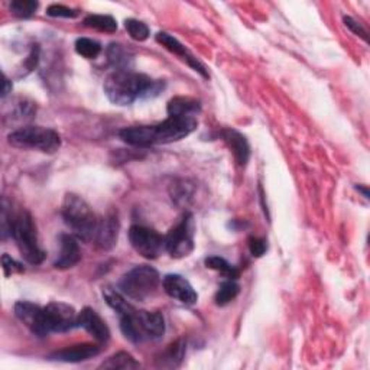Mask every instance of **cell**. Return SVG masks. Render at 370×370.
<instances>
[{"mask_svg":"<svg viewBox=\"0 0 370 370\" xmlns=\"http://www.w3.org/2000/svg\"><path fill=\"white\" fill-rule=\"evenodd\" d=\"M164 89V83L153 81L132 69H119L104 81V93L117 106H129L137 99L155 97Z\"/></svg>","mask_w":370,"mask_h":370,"instance_id":"cell-1","label":"cell"},{"mask_svg":"<svg viewBox=\"0 0 370 370\" xmlns=\"http://www.w3.org/2000/svg\"><path fill=\"white\" fill-rule=\"evenodd\" d=\"M119 317L121 333L133 343L161 339L165 333V321L160 312L137 311L132 307Z\"/></svg>","mask_w":370,"mask_h":370,"instance_id":"cell-2","label":"cell"},{"mask_svg":"<svg viewBox=\"0 0 370 370\" xmlns=\"http://www.w3.org/2000/svg\"><path fill=\"white\" fill-rule=\"evenodd\" d=\"M6 223H9L8 232L15 239L22 258L31 265H40L45 258V252L40 246L37 226H35L32 216L24 210L17 215H13L10 220H6L3 216V224Z\"/></svg>","mask_w":370,"mask_h":370,"instance_id":"cell-3","label":"cell"},{"mask_svg":"<svg viewBox=\"0 0 370 370\" xmlns=\"http://www.w3.org/2000/svg\"><path fill=\"white\" fill-rule=\"evenodd\" d=\"M62 217L77 239L83 242L94 240L99 220L92 207L81 197L76 194H67L62 201Z\"/></svg>","mask_w":370,"mask_h":370,"instance_id":"cell-4","label":"cell"},{"mask_svg":"<svg viewBox=\"0 0 370 370\" xmlns=\"http://www.w3.org/2000/svg\"><path fill=\"white\" fill-rule=\"evenodd\" d=\"M161 284V276L152 267H136L120 279V289L123 295L133 301H145L152 296Z\"/></svg>","mask_w":370,"mask_h":370,"instance_id":"cell-5","label":"cell"},{"mask_svg":"<svg viewBox=\"0 0 370 370\" xmlns=\"http://www.w3.org/2000/svg\"><path fill=\"white\" fill-rule=\"evenodd\" d=\"M9 144L24 149H40L45 153H54L61 146V136L49 128L25 126L9 135Z\"/></svg>","mask_w":370,"mask_h":370,"instance_id":"cell-6","label":"cell"},{"mask_svg":"<svg viewBox=\"0 0 370 370\" xmlns=\"http://www.w3.org/2000/svg\"><path fill=\"white\" fill-rule=\"evenodd\" d=\"M152 128V144H172L191 135L197 128V119L188 116H169Z\"/></svg>","mask_w":370,"mask_h":370,"instance_id":"cell-7","label":"cell"},{"mask_svg":"<svg viewBox=\"0 0 370 370\" xmlns=\"http://www.w3.org/2000/svg\"><path fill=\"white\" fill-rule=\"evenodd\" d=\"M194 217L190 213L180 220V223L172 227L169 233L164 237L165 251L172 258H185L194 249Z\"/></svg>","mask_w":370,"mask_h":370,"instance_id":"cell-8","label":"cell"},{"mask_svg":"<svg viewBox=\"0 0 370 370\" xmlns=\"http://www.w3.org/2000/svg\"><path fill=\"white\" fill-rule=\"evenodd\" d=\"M132 248L146 259H155L165 249L164 237L145 226H132L129 230Z\"/></svg>","mask_w":370,"mask_h":370,"instance_id":"cell-9","label":"cell"},{"mask_svg":"<svg viewBox=\"0 0 370 370\" xmlns=\"http://www.w3.org/2000/svg\"><path fill=\"white\" fill-rule=\"evenodd\" d=\"M44 311L49 333H65L78 327V312L72 305L51 303Z\"/></svg>","mask_w":370,"mask_h":370,"instance_id":"cell-10","label":"cell"},{"mask_svg":"<svg viewBox=\"0 0 370 370\" xmlns=\"http://www.w3.org/2000/svg\"><path fill=\"white\" fill-rule=\"evenodd\" d=\"M15 314L21 323H24L35 336L45 337L49 334L45 311L37 304H32L28 301H19L15 304Z\"/></svg>","mask_w":370,"mask_h":370,"instance_id":"cell-11","label":"cell"},{"mask_svg":"<svg viewBox=\"0 0 370 370\" xmlns=\"http://www.w3.org/2000/svg\"><path fill=\"white\" fill-rule=\"evenodd\" d=\"M164 291L184 305H194L199 301V295L190 282L181 275H167L162 280Z\"/></svg>","mask_w":370,"mask_h":370,"instance_id":"cell-12","label":"cell"},{"mask_svg":"<svg viewBox=\"0 0 370 370\" xmlns=\"http://www.w3.org/2000/svg\"><path fill=\"white\" fill-rule=\"evenodd\" d=\"M78 326L92 334L99 343H106L110 339V330L108 324L92 308H84L81 312H78Z\"/></svg>","mask_w":370,"mask_h":370,"instance_id":"cell-13","label":"cell"},{"mask_svg":"<svg viewBox=\"0 0 370 370\" xmlns=\"http://www.w3.org/2000/svg\"><path fill=\"white\" fill-rule=\"evenodd\" d=\"M81 259L80 246L74 235L60 236V255L54 263L57 269H69L76 267Z\"/></svg>","mask_w":370,"mask_h":370,"instance_id":"cell-14","label":"cell"},{"mask_svg":"<svg viewBox=\"0 0 370 370\" xmlns=\"http://www.w3.org/2000/svg\"><path fill=\"white\" fill-rule=\"evenodd\" d=\"M156 41L160 42L162 47H165L168 51L174 52V54H177L178 57H181L184 61L188 62V65H191L194 68V72H199L203 77H208L207 72H205V68L204 65L194 57L190 54V51L177 40V38H174L172 35L167 33V32H160L156 35Z\"/></svg>","mask_w":370,"mask_h":370,"instance_id":"cell-15","label":"cell"},{"mask_svg":"<svg viewBox=\"0 0 370 370\" xmlns=\"http://www.w3.org/2000/svg\"><path fill=\"white\" fill-rule=\"evenodd\" d=\"M100 353V348L96 344H78L65 347L62 350H57L49 356V359L65 363H78L89 360Z\"/></svg>","mask_w":370,"mask_h":370,"instance_id":"cell-16","label":"cell"},{"mask_svg":"<svg viewBox=\"0 0 370 370\" xmlns=\"http://www.w3.org/2000/svg\"><path fill=\"white\" fill-rule=\"evenodd\" d=\"M117 235H119V220L117 216L112 213L109 216H106L104 219L99 220L94 242L101 251H110L117 242Z\"/></svg>","mask_w":370,"mask_h":370,"instance_id":"cell-17","label":"cell"},{"mask_svg":"<svg viewBox=\"0 0 370 370\" xmlns=\"http://www.w3.org/2000/svg\"><path fill=\"white\" fill-rule=\"evenodd\" d=\"M223 139L226 140V144L228 145V148L232 149L237 164L242 167L248 164L249 156H251V148H249V144H248V140H246V137L236 131L228 129V131L223 132Z\"/></svg>","mask_w":370,"mask_h":370,"instance_id":"cell-18","label":"cell"},{"mask_svg":"<svg viewBox=\"0 0 370 370\" xmlns=\"http://www.w3.org/2000/svg\"><path fill=\"white\" fill-rule=\"evenodd\" d=\"M120 137L125 140L126 144L132 146L145 148L151 146L152 144V128L151 126H132L125 128L119 132Z\"/></svg>","mask_w":370,"mask_h":370,"instance_id":"cell-19","label":"cell"},{"mask_svg":"<svg viewBox=\"0 0 370 370\" xmlns=\"http://www.w3.org/2000/svg\"><path fill=\"white\" fill-rule=\"evenodd\" d=\"M200 113V103L190 97H175L168 103L169 116H188L196 117Z\"/></svg>","mask_w":370,"mask_h":370,"instance_id":"cell-20","label":"cell"},{"mask_svg":"<svg viewBox=\"0 0 370 370\" xmlns=\"http://www.w3.org/2000/svg\"><path fill=\"white\" fill-rule=\"evenodd\" d=\"M139 363L125 351H120L115 356L109 358L106 362L101 363L100 369H109V370H131V369H137Z\"/></svg>","mask_w":370,"mask_h":370,"instance_id":"cell-21","label":"cell"},{"mask_svg":"<svg viewBox=\"0 0 370 370\" xmlns=\"http://www.w3.org/2000/svg\"><path fill=\"white\" fill-rule=\"evenodd\" d=\"M85 26L101 31V32H115L117 29V22L115 17L108 15H90L84 19Z\"/></svg>","mask_w":370,"mask_h":370,"instance_id":"cell-22","label":"cell"},{"mask_svg":"<svg viewBox=\"0 0 370 370\" xmlns=\"http://www.w3.org/2000/svg\"><path fill=\"white\" fill-rule=\"evenodd\" d=\"M205 267L216 272H220L227 279H236L239 276V271L220 256H208L205 259Z\"/></svg>","mask_w":370,"mask_h":370,"instance_id":"cell-23","label":"cell"},{"mask_svg":"<svg viewBox=\"0 0 370 370\" xmlns=\"http://www.w3.org/2000/svg\"><path fill=\"white\" fill-rule=\"evenodd\" d=\"M108 58L110 64L116 68V72H119V69H129L131 57L128 56V52L121 48V45L112 44L108 48Z\"/></svg>","mask_w":370,"mask_h":370,"instance_id":"cell-24","label":"cell"},{"mask_svg":"<svg viewBox=\"0 0 370 370\" xmlns=\"http://www.w3.org/2000/svg\"><path fill=\"white\" fill-rule=\"evenodd\" d=\"M239 285L235 282V279H228L220 285L217 294H216V304L217 305H226L232 303L233 299L239 295Z\"/></svg>","mask_w":370,"mask_h":370,"instance_id":"cell-25","label":"cell"},{"mask_svg":"<svg viewBox=\"0 0 370 370\" xmlns=\"http://www.w3.org/2000/svg\"><path fill=\"white\" fill-rule=\"evenodd\" d=\"M76 51L77 54H80L87 60H94L100 56L101 45L90 38H78L76 41Z\"/></svg>","mask_w":370,"mask_h":370,"instance_id":"cell-26","label":"cell"},{"mask_svg":"<svg viewBox=\"0 0 370 370\" xmlns=\"http://www.w3.org/2000/svg\"><path fill=\"white\" fill-rule=\"evenodd\" d=\"M184 343L183 342H177L171 344L165 351L162 358L160 359L161 360V366H177L181 360H183V356H184Z\"/></svg>","mask_w":370,"mask_h":370,"instance_id":"cell-27","label":"cell"},{"mask_svg":"<svg viewBox=\"0 0 370 370\" xmlns=\"http://www.w3.org/2000/svg\"><path fill=\"white\" fill-rule=\"evenodd\" d=\"M38 6L40 3L33 2V0H13L10 3V10L15 16L26 19V17H31L35 12H37Z\"/></svg>","mask_w":370,"mask_h":370,"instance_id":"cell-28","label":"cell"},{"mask_svg":"<svg viewBox=\"0 0 370 370\" xmlns=\"http://www.w3.org/2000/svg\"><path fill=\"white\" fill-rule=\"evenodd\" d=\"M125 28L128 31V33L131 35V38L135 41H146L149 38V28L140 21L136 19H128L125 22Z\"/></svg>","mask_w":370,"mask_h":370,"instance_id":"cell-29","label":"cell"},{"mask_svg":"<svg viewBox=\"0 0 370 370\" xmlns=\"http://www.w3.org/2000/svg\"><path fill=\"white\" fill-rule=\"evenodd\" d=\"M47 13L52 17H76L78 15L77 10H74L72 8H67L64 5H51L47 9Z\"/></svg>","mask_w":370,"mask_h":370,"instance_id":"cell-30","label":"cell"},{"mask_svg":"<svg viewBox=\"0 0 370 370\" xmlns=\"http://www.w3.org/2000/svg\"><path fill=\"white\" fill-rule=\"evenodd\" d=\"M2 267H3V271H5L6 276L24 272V267L21 265V263L16 262L15 259H12L9 255H3L2 256Z\"/></svg>","mask_w":370,"mask_h":370,"instance_id":"cell-31","label":"cell"},{"mask_svg":"<svg viewBox=\"0 0 370 370\" xmlns=\"http://www.w3.org/2000/svg\"><path fill=\"white\" fill-rule=\"evenodd\" d=\"M249 249H251V253L256 258H260L263 253L267 252L268 246H267V242L262 240V239H258V237H251L249 239Z\"/></svg>","mask_w":370,"mask_h":370,"instance_id":"cell-32","label":"cell"},{"mask_svg":"<svg viewBox=\"0 0 370 370\" xmlns=\"http://www.w3.org/2000/svg\"><path fill=\"white\" fill-rule=\"evenodd\" d=\"M343 21H344V25H346L351 32L356 33V35H359V37H362L364 41H367V32H366V29H363V26H362L359 22H356V21L353 19V17L344 16V17H343Z\"/></svg>","mask_w":370,"mask_h":370,"instance_id":"cell-33","label":"cell"},{"mask_svg":"<svg viewBox=\"0 0 370 370\" xmlns=\"http://www.w3.org/2000/svg\"><path fill=\"white\" fill-rule=\"evenodd\" d=\"M12 92V84L10 81L5 77V85H3V92H2V97H6L9 93Z\"/></svg>","mask_w":370,"mask_h":370,"instance_id":"cell-34","label":"cell"},{"mask_svg":"<svg viewBox=\"0 0 370 370\" xmlns=\"http://www.w3.org/2000/svg\"><path fill=\"white\" fill-rule=\"evenodd\" d=\"M358 190H359V191H362V192H363V196H364V197H366V199H369V192H367V188H362V187H359V188H358Z\"/></svg>","mask_w":370,"mask_h":370,"instance_id":"cell-35","label":"cell"}]
</instances>
